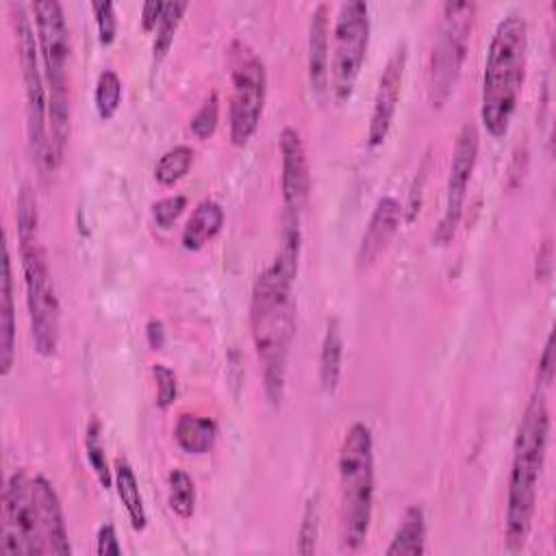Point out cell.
<instances>
[{"mask_svg":"<svg viewBox=\"0 0 556 556\" xmlns=\"http://www.w3.org/2000/svg\"><path fill=\"white\" fill-rule=\"evenodd\" d=\"M298 267L278 258L265 267L252 287L250 330L263 374L267 402L278 408L285 397L289 352L295 337V300L293 282Z\"/></svg>","mask_w":556,"mask_h":556,"instance_id":"obj_1","label":"cell"},{"mask_svg":"<svg viewBox=\"0 0 556 556\" xmlns=\"http://www.w3.org/2000/svg\"><path fill=\"white\" fill-rule=\"evenodd\" d=\"M549 439V410L545 402V393L536 387L530 395L526 410L521 415L515 445H513V463L508 478V495H506V547L510 552H519L530 534L532 517L536 508V484L545 463Z\"/></svg>","mask_w":556,"mask_h":556,"instance_id":"obj_2","label":"cell"},{"mask_svg":"<svg viewBox=\"0 0 556 556\" xmlns=\"http://www.w3.org/2000/svg\"><path fill=\"white\" fill-rule=\"evenodd\" d=\"M17 245L22 258L26 308L35 352L43 358L54 356L61 337V304L48 269V258L39 239V211L30 185H22L15 202Z\"/></svg>","mask_w":556,"mask_h":556,"instance_id":"obj_3","label":"cell"},{"mask_svg":"<svg viewBox=\"0 0 556 556\" xmlns=\"http://www.w3.org/2000/svg\"><path fill=\"white\" fill-rule=\"evenodd\" d=\"M528 61V22L517 15H504L491 37L480 96V119L495 139L510 128L519 104Z\"/></svg>","mask_w":556,"mask_h":556,"instance_id":"obj_4","label":"cell"},{"mask_svg":"<svg viewBox=\"0 0 556 556\" xmlns=\"http://www.w3.org/2000/svg\"><path fill=\"white\" fill-rule=\"evenodd\" d=\"M341 543L356 552L369 532L374 513V437L367 424L354 421L339 450Z\"/></svg>","mask_w":556,"mask_h":556,"instance_id":"obj_5","label":"cell"},{"mask_svg":"<svg viewBox=\"0 0 556 556\" xmlns=\"http://www.w3.org/2000/svg\"><path fill=\"white\" fill-rule=\"evenodd\" d=\"M30 13L35 17L39 56L43 63V76L48 87L50 139L61 161L70 137V28L65 22L63 7L56 0H37L30 4Z\"/></svg>","mask_w":556,"mask_h":556,"instance_id":"obj_6","label":"cell"},{"mask_svg":"<svg viewBox=\"0 0 556 556\" xmlns=\"http://www.w3.org/2000/svg\"><path fill=\"white\" fill-rule=\"evenodd\" d=\"M13 28H15V41L20 50V65L24 76V91H26V132H28V148L33 154L35 165L39 167L41 176L52 174L59 167V156L54 152L52 139H50V126L46 124L48 117V100L43 89V74L39 70V43L33 28V22L28 17V11L24 4H9Z\"/></svg>","mask_w":556,"mask_h":556,"instance_id":"obj_7","label":"cell"},{"mask_svg":"<svg viewBox=\"0 0 556 556\" xmlns=\"http://www.w3.org/2000/svg\"><path fill=\"white\" fill-rule=\"evenodd\" d=\"M476 2L450 0L443 4V20L430 54L428 96L432 106H443L460 76L473 28Z\"/></svg>","mask_w":556,"mask_h":556,"instance_id":"obj_8","label":"cell"},{"mask_svg":"<svg viewBox=\"0 0 556 556\" xmlns=\"http://www.w3.org/2000/svg\"><path fill=\"white\" fill-rule=\"evenodd\" d=\"M369 7L363 0L341 2L332 26L330 96L337 104L352 98L369 48Z\"/></svg>","mask_w":556,"mask_h":556,"instance_id":"obj_9","label":"cell"},{"mask_svg":"<svg viewBox=\"0 0 556 556\" xmlns=\"http://www.w3.org/2000/svg\"><path fill=\"white\" fill-rule=\"evenodd\" d=\"M0 554L4 556H41L48 554L33 480L22 471H13L2 491V528Z\"/></svg>","mask_w":556,"mask_h":556,"instance_id":"obj_10","label":"cell"},{"mask_svg":"<svg viewBox=\"0 0 556 556\" xmlns=\"http://www.w3.org/2000/svg\"><path fill=\"white\" fill-rule=\"evenodd\" d=\"M267 93L265 63L252 54H239L232 65V98H230V141L245 146L258 128Z\"/></svg>","mask_w":556,"mask_h":556,"instance_id":"obj_11","label":"cell"},{"mask_svg":"<svg viewBox=\"0 0 556 556\" xmlns=\"http://www.w3.org/2000/svg\"><path fill=\"white\" fill-rule=\"evenodd\" d=\"M478 148H480V132H478L476 124L465 122L456 135L447 187H445L443 215L434 230V241L439 245L450 243L458 228L465 198H467V187H469V180H471V174H473V167L478 161Z\"/></svg>","mask_w":556,"mask_h":556,"instance_id":"obj_12","label":"cell"},{"mask_svg":"<svg viewBox=\"0 0 556 556\" xmlns=\"http://www.w3.org/2000/svg\"><path fill=\"white\" fill-rule=\"evenodd\" d=\"M406 59H408L406 41H400L380 72L378 89L374 96V109H371V117H369V128H367L369 148L382 146L391 130V124H393V117L397 111V102L402 96Z\"/></svg>","mask_w":556,"mask_h":556,"instance_id":"obj_13","label":"cell"},{"mask_svg":"<svg viewBox=\"0 0 556 556\" xmlns=\"http://www.w3.org/2000/svg\"><path fill=\"white\" fill-rule=\"evenodd\" d=\"M280 159H282V204L285 211L302 215L311 195V174L302 137L295 128L287 126L280 132Z\"/></svg>","mask_w":556,"mask_h":556,"instance_id":"obj_14","label":"cell"},{"mask_svg":"<svg viewBox=\"0 0 556 556\" xmlns=\"http://www.w3.org/2000/svg\"><path fill=\"white\" fill-rule=\"evenodd\" d=\"M402 215H404V208L395 198L391 195L378 198L358 243V252H356L358 269H367L382 254V250L389 245V241L397 232L402 224Z\"/></svg>","mask_w":556,"mask_h":556,"instance_id":"obj_15","label":"cell"},{"mask_svg":"<svg viewBox=\"0 0 556 556\" xmlns=\"http://www.w3.org/2000/svg\"><path fill=\"white\" fill-rule=\"evenodd\" d=\"M328 4L317 2L308 20V85L317 104L330 96V41H328Z\"/></svg>","mask_w":556,"mask_h":556,"instance_id":"obj_16","label":"cell"},{"mask_svg":"<svg viewBox=\"0 0 556 556\" xmlns=\"http://www.w3.org/2000/svg\"><path fill=\"white\" fill-rule=\"evenodd\" d=\"M30 480H33V493H35L48 552L50 554H70L72 545L67 539V526H65L63 508H61L54 486L43 476H35Z\"/></svg>","mask_w":556,"mask_h":556,"instance_id":"obj_17","label":"cell"},{"mask_svg":"<svg viewBox=\"0 0 556 556\" xmlns=\"http://www.w3.org/2000/svg\"><path fill=\"white\" fill-rule=\"evenodd\" d=\"M15 358V304H13V271L11 254L4 243L2 280H0V376L7 378Z\"/></svg>","mask_w":556,"mask_h":556,"instance_id":"obj_18","label":"cell"},{"mask_svg":"<svg viewBox=\"0 0 556 556\" xmlns=\"http://www.w3.org/2000/svg\"><path fill=\"white\" fill-rule=\"evenodd\" d=\"M224 226V208L215 200H202L187 219L180 243L189 252L202 250Z\"/></svg>","mask_w":556,"mask_h":556,"instance_id":"obj_19","label":"cell"},{"mask_svg":"<svg viewBox=\"0 0 556 556\" xmlns=\"http://www.w3.org/2000/svg\"><path fill=\"white\" fill-rule=\"evenodd\" d=\"M341 363H343L341 321L337 317H330L326 324V332L321 339V352H319V382H321V389L326 395H332L339 387Z\"/></svg>","mask_w":556,"mask_h":556,"instance_id":"obj_20","label":"cell"},{"mask_svg":"<svg viewBox=\"0 0 556 556\" xmlns=\"http://www.w3.org/2000/svg\"><path fill=\"white\" fill-rule=\"evenodd\" d=\"M426 552V517L419 506H408L384 549V556H421Z\"/></svg>","mask_w":556,"mask_h":556,"instance_id":"obj_21","label":"cell"},{"mask_svg":"<svg viewBox=\"0 0 556 556\" xmlns=\"http://www.w3.org/2000/svg\"><path fill=\"white\" fill-rule=\"evenodd\" d=\"M215 434L217 426L211 417H200L191 413H182L174 428L176 443L187 454H206L215 443Z\"/></svg>","mask_w":556,"mask_h":556,"instance_id":"obj_22","label":"cell"},{"mask_svg":"<svg viewBox=\"0 0 556 556\" xmlns=\"http://www.w3.org/2000/svg\"><path fill=\"white\" fill-rule=\"evenodd\" d=\"M115 489H117V495H119V500H122V504L128 513L132 530L141 532L148 523V515H146V506H143V497H141V491H139L137 476H135L132 467L126 460L115 463Z\"/></svg>","mask_w":556,"mask_h":556,"instance_id":"obj_23","label":"cell"},{"mask_svg":"<svg viewBox=\"0 0 556 556\" xmlns=\"http://www.w3.org/2000/svg\"><path fill=\"white\" fill-rule=\"evenodd\" d=\"M193 163V150L189 146H174L169 148L156 163L154 167V178L165 185L172 187L176 185L180 178H185V174L189 172Z\"/></svg>","mask_w":556,"mask_h":556,"instance_id":"obj_24","label":"cell"},{"mask_svg":"<svg viewBox=\"0 0 556 556\" xmlns=\"http://www.w3.org/2000/svg\"><path fill=\"white\" fill-rule=\"evenodd\" d=\"M169 484V508L180 517V519H189L195 510V484L191 480V476L182 469H174L167 478Z\"/></svg>","mask_w":556,"mask_h":556,"instance_id":"obj_25","label":"cell"},{"mask_svg":"<svg viewBox=\"0 0 556 556\" xmlns=\"http://www.w3.org/2000/svg\"><path fill=\"white\" fill-rule=\"evenodd\" d=\"M189 2H182V0H174V2H165V9H163V15H161V22L156 26V35H154V43H152V52H154V59H163L174 41V35L178 30V24L187 11Z\"/></svg>","mask_w":556,"mask_h":556,"instance_id":"obj_26","label":"cell"},{"mask_svg":"<svg viewBox=\"0 0 556 556\" xmlns=\"http://www.w3.org/2000/svg\"><path fill=\"white\" fill-rule=\"evenodd\" d=\"M93 102L100 119H111L122 104V80L113 70H102L96 83Z\"/></svg>","mask_w":556,"mask_h":556,"instance_id":"obj_27","label":"cell"},{"mask_svg":"<svg viewBox=\"0 0 556 556\" xmlns=\"http://www.w3.org/2000/svg\"><path fill=\"white\" fill-rule=\"evenodd\" d=\"M85 454H87V460H89L100 486L111 489L113 476H111L106 454H104V445H102V439H100V424L96 419L85 430Z\"/></svg>","mask_w":556,"mask_h":556,"instance_id":"obj_28","label":"cell"},{"mask_svg":"<svg viewBox=\"0 0 556 556\" xmlns=\"http://www.w3.org/2000/svg\"><path fill=\"white\" fill-rule=\"evenodd\" d=\"M319 536V508H317V500L308 497L304 513H302V521H300V530H298V554L308 556L315 552V543Z\"/></svg>","mask_w":556,"mask_h":556,"instance_id":"obj_29","label":"cell"},{"mask_svg":"<svg viewBox=\"0 0 556 556\" xmlns=\"http://www.w3.org/2000/svg\"><path fill=\"white\" fill-rule=\"evenodd\" d=\"M217 122H219V98L213 91L204 100V104L198 109V113L191 117V132L198 139H208L215 132Z\"/></svg>","mask_w":556,"mask_h":556,"instance_id":"obj_30","label":"cell"},{"mask_svg":"<svg viewBox=\"0 0 556 556\" xmlns=\"http://www.w3.org/2000/svg\"><path fill=\"white\" fill-rule=\"evenodd\" d=\"M152 376L156 380V406L159 408H169L176 400V393H178V382H176V374L174 369H169L167 365L163 363H156L152 367Z\"/></svg>","mask_w":556,"mask_h":556,"instance_id":"obj_31","label":"cell"},{"mask_svg":"<svg viewBox=\"0 0 556 556\" xmlns=\"http://www.w3.org/2000/svg\"><path fill=\"white\" fill-rule=\"evenodd\" d=\"M91 11L96 15L98 37L102 46H111L117 35V17H115V4L113 2H93Z\"/></svg>","mask_w":556,"mask_h":556,"instance_id":"obj_32","label":"cell"},{"mask_svg":"<svg viewBox=\"0 0 556 556\" xmlns=\"http://www.w3.org/2000/svg\"><path fill=\"white\" fill-rule=\"evenodd\" d=\"M185 206H187V198H185V195H169V198H163V200H159V202L152 206L154 222H156L161 228H169V226L180 217V213L185 211Z\"/></svg>","mask_w":556,"mask_h":556,"instance_id":"obj_33","label":"cell"},{"mask_svg":"<svg viewBox=\"0 0 556 556\" xmlns=\"http://www.w3.org/2000/svg\"><path fill=\"white\" fill-rule=\"evenodd\" d=\"M96 552L100 556H119L122 554V547H119V541H117V534H115V528L113 523H102L98 528V534H96Z\"/></svg>","mask_w":556,"mask_h":556,"instance_id":"obj_34","label":"cell"},{"mask_svg":"<svg viewBox=\"0 0 556 556\" xmlns=\"http://www.w3.org/2000/svg\"><path fill=\"white\" fill-rule=\"evenodd\" d=\"M554 380V337L547 334L545 348L539 356V369H536V382H541V387H549Z\"/></svg>","mask_w":556,"mask_h":556,"instance_id":"obj_35","label":"cell"},{"mask_svg":"<svg viewBox=\"0 0 556 556\" xmlns=\"http://www.w3.org/2000/svg\"><path fill=\"white\" fill-rule=\"evenodd\" d=\"M163 9H165V2H161V0L143 2V7H141V26H143L146 33L156 30V26L161 22V15H163Z\"/></svg>","mask_w":556,"mask_h":556,"instance_id":"obj_36","label":"cell"},{"mask_svg":"<svg viewBox=\"0 0 556 556\" xmlns=\"http://www.w3.org/2000/svg\"><path fill=\"white\" fill-rule=\"evenodd\" d=\"M146 339L152 350H161L165 345V326L161 319H150L146 324Z\"/></svg>","mask_w":556,"mask_h":556,"instance_id":"obj_37","label":"cell"},{"mask_svg":"<svg viewBox=\"0 0 556 556\" xmlns=\"http://www.w3.org/2000/svg\"><path fill=\"white\" fill-rule=\"evenodd\" d=\"M541 267H545V269H543V280L549 278V274H552V243H549V239H547V241L541 245V250H539V256H536V274H539Z\"/></svg>","mask_w":556,"mask_h":556,"instance_id":"obj_38","label":"cell"}]
</instances>
